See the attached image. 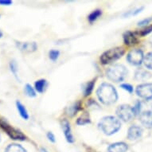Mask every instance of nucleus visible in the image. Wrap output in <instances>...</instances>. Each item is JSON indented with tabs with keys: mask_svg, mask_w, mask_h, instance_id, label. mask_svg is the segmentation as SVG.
Listing matches in <instances>:
<instances>
[{
	"mask_svg": "<svg viewBox=\"0 0 152 152\" xmlns=\"http://www.w3.org/2000/svg\"><path fill=\"white\" fill-rule=\"evenodd\" d=\"M96 94L99 100L105 105L115 104L118 100V94L114 86L108 83H103L99 86Z\"/></svg>",
	"mask_w": 152,
	"mask_h": 152,
	"instance_id": "f257e3e1",
	"label": "nucleus"
},
{
	"mask_svg": "<svg viewBox=\"0 0 152 152\" xmlns=\"http://www.w3.org/2000/svg\"><path fill=\"white\" fill-rule=\"evenodd\" d=\"M120 127H121V123L120 120L112 115L102 118L99 123V128L100 131L107 135H112L115 134L120 129Z\"/></svg>",
	"mask_w": 152,
	"mask_h": 152,
	"instance_id": "f03ea898",
	"label": "nucleus"
},
{
	"mask_svg": "<svg viewBox=\"0 0 152 152\" xmlns=\"http://www.w3.org/2000/svg\"><path fill=\"white\" fill-rule=\"evenodd\" d=\"M106 75L109 80L114 82H121L127 75V70L123 65H114L106 71Z\"/></svg>",
	"mask_w": 152,
	"mask_h": 152,
	"instance_id": "7ed1b4c3",
	"label": "nucleus"
},
{
	"mask_svg": "<svg viewBox=\"0 0 152 152\" xmlns=\"http://www.w3.org/2000/svg\"><path fill=\"white\" fill-rule=\"evenodd\" d=\"M125 50L122 47H115L105 51L101 56L100 60L103 65H108L110 63L120 59L124 54Z\"/></svg>",
	"mask_w": 152,
	"mask_h": 152,
	"instance_id": "20e7f679",
	"label": "nucleus"
},
{
	"mask_svg": "<svg viewBox=\"0 0 152 152\" xmlns=\"http://www.w3.org/2000/svg\"><path fill=\"white\" fill-rule=\"evenodd\" d=\"M0 127L8 135V136L14 140H19V141H24L26 137V135L21 132L20 130L17 129L15 127H12L11 125L8 124L6 120H0Z\"/></svg>",
	"mask_w": 152,
	"mask_h": 152,
	"instance_id": "39448f33",
	"label": "nucleus"
},
{
	"mask_svg": "<svg viewBox=\"0 0 152 152\" xmlns=\"http://www.w3.org/2000/svg\"><path fill=\"white\" fill-rule=\"evenodd\" d=\"M116 115L119 119L124 122H129L135 116L132 107L128 104H122L116 109Z\"/></svg>",
	"mask_w": 152,
	"mask_h": 152,
	"instance_id": "423d86ee",
	"label": "nucleus"
},
{
	"mask_svg": "<svg viewBox=\"0 0 152 152\" xmlns=\"http://www.w3.org/2000/svg\"><path fill=\"white\" fill-rule=\"evenodd\" d=\"M144 55L143 52L140 49H134L131 50L127 56V61L129 64L132 65H140L143 62Z\"/></svg>",
	"mask_w": 152,
	"mask_h": 152,
	"instance_id": "0eeeda50",
	"label": "nucleus"
},
{
	"mask_svg": "<svg viewBox=\"0 0 152 152\" xmlns=\"http://www.w3.org/2000/svg\"><path fill=\"white\" fill-rule=\"evenodd\" d=\"M135 92L138 96L140 98L146 100H152V84L146 83L138 85Z\"/></svg>",
	"mask_w": 152,
	"mask_h": 152,
	"instance_id": "6e6552de",
	"label": "nucleus"
},
{
	"mask_svg": "<svg viewBox=\"0 0 152 152\" xmlns=\"http://www.w3.org/2000/svg\"><path fill=\"white\" fill-rule=\"evenodd\" d=\"M140 120L145 127L152 128V110L141 112L140 115Z\"/></svg>",
	"mask_w": 152,
	"mask_h": 152,
	"instance_id": "1a4fd4ad",
	"label": "nucleus"
},
{
	"mask_svg": "<svg viewBox=\"0 0 152 152\" xmlns=\"http://www.w3.org/2000/svg\"><path fill=\"white\" fill-rule=\"evenodd\" d=\"M142 135V129L140 126L133 125L127 132V139L129 140H136L140 139Z\"/></svg>",
	"mask_w": 152,
	"mask_h": 152,
	"instance_id": "9d476101",
	"label": "nucleus"
},
{
	"mask_svg": "<svg viewBox=\"0 0 152 152\" xmlns=\"http://www.w3.org/2000/svg\"><path fill=\"white\" fill-rule=\"evenodd\" d=\"M17 47L23 52L25 53H33L35 52L37 50V43L33 42H16Z\"/></svg>",
	"mask_w": 152,
	"mask_h": 152,
	"instance_id": "9b49d317",
	"label": "nucleus"
},
{
	"mask_svg": "<svg viewBox=\"0 0 152 152\" xmlns=\"http://www.w3.org/2000/svg\"><path fill=\"white\" fill-rule=\"evenodd\" d=\"M61 127H62L63 132H64V135H65L67 142H69V143L74 142V138L72 134L71 127H70L69 123L67 120H63L61 121Z\"/></svg>",
	"mask_w": 152,
	"mask_h": 152,
	"instance_id": "f8f14e48",
	"label": "nucleus"
},
{
	"mask_svg": "<svg viewBox=\"0 0 152 152\" xmlns=\"http://www.w3.org/2000/svg\"><path fill=\"white\" fill-rule=\"evenodd\" d=\"M124 42L125 45H128V46H132V45H136L138 43V38L135 36V33L132 32V31H126L124 34Z\"/></svg>",
	"mask_w": 152,
	"mask_h": 152,
	"instance_id": "ddd939ff",
	"label": "nucleus"
},
{
	"mask_svg": "<svg viewBox=\"0 0 152 152\" xmlns=\"http://www.w3.org/2000/svg\"><path fill=\"white\" fill-rule=\"evenodd\" d=\"M128 146L125 142H119L110 145L107 148V152H126Z\"/></svg>",
	"mask_w": 152,
	"mask_h": 152,
	"instance_id": "4468645a",
	"label": "nucleus"
},
{
	"mask_svg": "<svg viewBox=\"0 0 152 152\" xmlns=\"http://www.w3.org/2000/svg\"><path fill=\"white\" fill-rule=\"evenodd\" d=\"M15 104H16V107H17L18 112L19 113L21 117L23 118V120H27L30 116H29V113H28L27 110H26L25 106L20 101H18V100H17Z\"/></svg>",
	"mask_w": 152,
	"mask_h": 152,
	"instance_id": "2eb2a0df",
	"label": "nucleus"
},
{
	"mask_svg": "<svg viewBox=\"0 0 152 152\" xmlns=\"http://www.w3.org/2000/svg\"><path fill=\"white\" fill-rule=\"evenodd\" d=\"M150 77H151V73L142 69H139L135 72V78L137 80H145L149 79Z\"/></svg>",
	"mask_w": 152,
	"mask_h": 152,
	"instance_id": "dca6fc26",
	"label": "nucleus"
},
{
	"mask_svg": "<svg viewBox=\"0 0 152 152\" xmlns=\"http://www.w3.org/2000/svg\"><path fill=\"white\" fill-rule=\"evenodd\" d=\"M47 87V81L45 79H40L34 83L35 90L39 93H42Z\"/></svg>",
	"mask_w": 152,
	"mask_h": 152,
	"instance_id": "f3484780",
	"label": "nucleus"
},
{
	"mask_svg": "<svg viewBox=\"0 0 152 152\" xmlns=\"http://www.w3.org/2000/svg\"><path fill=\"white\" fill-rule=\"evenodd\" d=\"M5 152H26V151L21 145L17 143H11L7 147Z\"/></svg>",
	"mask_w": 152,
	"mask_h": 152,
	"instance_id": "a211bd4d",
	"label": "nucleus"
},
{
	"mask_svg": "<svg viewBox=\"0 0 152 152\" xmlns=\"http://www.w3.org/2000/svg\"><path fill=\"white\" fill-rule=\"evenodd\" d=\"M80 102H76L74 103L73 104L69 106V107H68L67 110H66V112H67V114L69 116H74L77 112L80 110Z\"/></svg>",
	"mask_w": 152,
	"mask_h": 152,
	"instance_id": "6ab92c4d",
	"label": "nucleus"
},
{
	"mask_svg": "<svg viewBox=\"0 0 152 152\" xmlns=\"http://www.w3.org/2000/svg\"><path fill=\"white\" fill-rule=\"evenodd\" d=\"M95 83H96V81L93 80L89 81V82H88L85 85V88H84V96H89L92 93L93 88H94Z\"/></svg>",
	"mask_w": 152,
	"mask_h": 152,
	"instance_id": "aec40b11",
	"label": "nucleus"
},
{
	"mask_svg": "<svg viewBox=\"0 0 152 152\" xmlns=\"http://www.w3.org/2000/svg\"><path fill=\"white\" fill-rule=\"evenodd\" d=\"M102 15V11L100 10H93L88 17V20L90 23H92L96 20H97L98 18H100Z\"/></svg>",
	"mask_w": 152,
	"mask_h": 152,
	"instance_id": "412c9836",
	"label": "nucleus"
},
{
	"mask_svg": "<svg viewBox=\"0 0 152 152\" xmlns=\"http://www.w3.org/2000/svg\"><path fill=\"white\" fill-rule=\"evenodd\" d=\"M24 91H25L26 95L29 96V97H35L36 96V90L30 85V84H26L24 87Z\"/></svg>",
	"mask_w": 152,
	"mask_h": 152,
	"instance_id": "4be33fe9",
	"label": "nucleus"
},
{
	"mask_svg": "<svg viewBox=\"0 0 152 152\" xmlns=\"http://www.w3.org/2000/svg\"><path fill=\"white\" fill-rule=\"evenodd\" d=\"M9 67H10V72H12L13 75L15 76V77L18 80V64L15 60H12L9 64Z\"/></svg>",
	"mask_w": 152,
	"mask_h": 152,
	"instance_id": "5701e85b",
	"label": "nucleus"
},
{
	"mask_svg": "<svg viewBox=\"0 0 152 152\" xmlns=\"http://www.w3.org/2000/svg\"><path fill=\"white\" fill-rule=\"evenodd\" d=\"M91 120H90V118L88 116V114H83L80 117H79L77 119V124L78 125H85L88 124H90Z\"/></svg>",
	"mask_w": 152,
	"mask_h": 152,
	"instance_id": "b1692460",
	"label": "nucleus"
},
{
	"mask_svg": "<svg viewBox=\"0 0 152 152\" xmlns=\"http://www.w3.org/2000/svg\"><path fill=\"white\" fill-rule=\"evenodd\" d=\"M143 63H144L145 66L149 69H152V52L147 53L144 57V60H143Z\"/></svg>",
	"mask_w": 152,
	"mask_h": 152,
	"instance_id": "393cba45",
	"label": "nucleus"
},
{
	"mask_svg": "<svg viewBox=\"0 0 152 152\" xmlns=\"http://www.w3.org/2000/svg\"><path fill=\"white\" fill-rule=\"evenodd\" d=\"M144 9V7L142 6V7H138L136 9L133 10H131V11H127L125 14H124V17L125 18H128L130 16H135V15H137L138 14H140V12H142V10Z\"/></svg>",
	"mask_w": 152,
	"mask_h": 152,
	"instance_id": "a878e982",
	"label": "nucleus"
},
{
	"mask_svg": "<svg viewBox=\"0 0 152 152\" xmlns=\"http://www.w3.org/2000/svg\"><path fill=\"white\" fill-rule=\"evenodd\" d=\"M60 56V52L59 50H50V53H49V57H50V60H52L53 61H57Z\"/></svg>",
	"mask_w": 152,
	"mask_h": 152,
	"instance_id": "bb28decb",
	"label": "nucleus"
},
{
	"mask_svg": "<svg viewBox=\"0 0 152 152\" xmlns=\"http://www.w3.org/2000/svg\"><path fill=\"white\" fill-rule=\"evenodd\" d=\"M133 112L135 115H140L141 114V109H142V104L140 102V100L135 103V104L134 107H132Z\"/></svg>",
	"mask_w": 152,
	"mask_h": 152,
	"instance_id": "cd10ccee",
	"label": "nucleus"
},
{
	"mask_svg": "<svg viewBox=\"0 0 152 152\" xmlns=\"http://www.w3.org/2000/svg\"><path fill=\"white\" fill-rule=\"evenodd\" d=\"M152 32V25L147 26L145 28H143L142 30H140V32H139V34L140 36H146V35L149 34L150 33Z\"/></svg>",
	"mask_w": 152,
	"mask_h": 152,
	"instance_id": "c85d7f7f",
	"label": "nucleus"
},
{
	"mask_svg": "<svg viewBox=\"0 0 152 152\" xmlns=\"http://www.w3.org/2000/svg\"><path fill=\"white\" fill-rule=\"evenodd\" d=\"M120 87L122 88L123 89H124L125 91H127L129 93L132 94L133 91H134V88L132 87V85H129V84H122V85H120Z\"/></svg>",
	"mask_w": 152,
	"mask_h": 152,
	"instance_id": "c756f323",
	"label": "nucleus"
},
{
	"mask_svg": "<svg viewBox=\"0 0 152 152\" xmlns=\"http://www.w3.org/2000/svg\"><path fill=\"white\" fill-rule=\"evenodd\" d=\"M151 20H152L151 18H145V19H143V20L139 22V23H138V26H147V24H149V23Z\"/></svg>",
	"mask_w": 152,
	"mask_h": 152,
	"instance_id": "7c9ffc66",
	"label": "nucleus"
},
{
	"mask_svg": "<svg viewBox=\"0 0 152 152\" xmlns=\"http://www.w3.org/2000/svg\"><path fill=\"white\" fill-rule=\"evenodd\" d=\"M13 2L10 0H0V5L1 6H10L12 5Z\"/></svg>",
	"mask_w": 152,
	"mask_h": 152,
	"instance_id": "2f4dec72",
	"label": "nucleus"
},
{
	"mask_svg": "<svg viewBox=\"0 0 152 152\" xmlns=\"http://www.w3.org/2000/svg\"><path fill=\"white\" fill-rule=\"evenodd\" d=\"M47 138H48V140H50V142H56V140H55V136H54V135L53 134L52 132H48V133H47Z\"/></svg>",
	"mask_w": 152,
	"mask_h": 152,
	"instance_id": "473e14b6",
	"label": "nucleus"
},
{
	"mask_svg": "<svg viewBox=\"0 0 152 152\" xmlns=\"http://www.w3.org/2000/svg\"><path fill=\"white\" fill-rule=\"evenodd\" d=\"M3 31H2V30H0V38H2V37H3Z\"/></svg>",
	"mask_w": 152,
	"mask_h": 152,
	"instance_id": "72a5a7b5",
	"label": "nucleus"
},
{
	"mask_svg": "<svg viewBox=\"0 0 152 152\" xmlns=\"http://www.w3.org/2000/svg\"><path fill=\"white\" fill-rule=\"evenodd\" d=\"M42 152H47V151H45V149H42Z\"/></svg>",
	"mask_w": 152,
	"mask_h": 152,
	"instance_id": "f704fd0d",
	"label": "nucleus"
},
{
	"mask_svg": "<svg viewBox=\"0 0 152 152\" xmlns=\"http://www.w3.org/2000/svg\"><path fill=\"white\" fill-rule=\"evenodd\" d=\"M0 141H1V135H0Z\"/></svg>",
	"mask_w": 152,
	"mask_h": 152,
	"instance_id": "c9c22d12",
	"label": "nucleus"
},
{
	"mask_svg": "<svg viewBox=\"0 0 152 152\" xmlns=\"http://www.w3.org/2000/svg\"><path fill=\"white\" fill-rule=\"evenodd\" d=\"M0 18H1V15H0Z\"/></svg>",
	"mask_w": 152,
	"mask_h": 152,
	"instance_id": "e433bc0d",
	"label": "nucleus"
}]
</instances>
